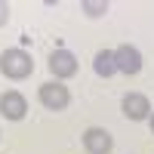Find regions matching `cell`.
<instances>
[{"mask_svg":"<svg viewBox=\"0 0 154 154\" xmlns=\"http://www.w3.org/2000/svg\"><path fill=\"white\" fill-rule=\"evenodd\" d=\"M0 74L9 77V80H25V77L34 74V59L31 53L12 46V49H3L0 53Z\"/></svg>","mask_w":154,"mask_h":154,"instance_id":"1","label":"cell"},{"mask_svg":"<svg viewBox=\"0 0 154 154\" xmlns=\"http://www.w3.org/2000/svg\"><path fill=\"white\" fill-rule=\"evenodd\" d=\"M37 99H40V105L49 108V111H65V108L71 105V93H68V86L62 83V80H46V83H40Z\"/></svg>","mask_w":154,"mask_h":154,"instance_id":"2","label":"cell"},{"mask_svg":"<svg viewBox=\"0 0 154 154\" xmlns=\"http://www.w3.org/2000/svg\"><path fill=\"white\" fill-rule=\"evenodd\" d=\"M114 62H117V71L126 74V77H133L142 71V53L133 46V43H120L117 49H114Z\"/></svg>","mask_w":154,"mask_h":154,"instance_id":"3","label":"cell"},{"mask_svg":"<svg viewBox=\"0 0 154 154\" xmlns=\"http://www.w3.org/2000/svg\"><path fill=\"white\" fill-rule=\"evenodd\" d=\"M25 114H28V99H25L19 89H6V93L0 96V117L22 120Z\"/></svg>","mask_w":154,"mask_h":154,"instance_id":"4","label":"cell"},{"mask_svg":"<svg viewBox=\"0 0 154 154\" xmlns=\"http://www.w3.org/2000/svg\"><path fill=\"white\" fill-rule=\"evenodd\" d=\"M49 71H53L56 80H68V77L77 74V56L71 49H56L49 56Z\"/></svg>","mask_w":154,"mask_h":154,"instance_id":"5","label":"cell"},{"mask_svg":"<svg viewBox=\"0 0 154 154\" xmlns=\"http://www.w3.org/2000/svg\"><path fill=\"white\" fill-rule=\"evenodd\" d=\"M120 108H123L126 120H148L151 117V102L142 93H126L123 102H120Z\"/></svg>","mask_w":154,"mask_h":154,"instance_id":"6","label":"cell"},{"mask_svg":"<svg viewBox=\"0 0 154 154\" xmlns=\"http://www.w3.org/2000/svg\"><path fill=\"white\" fill-rule=\"evenodd\" d=\"M83 148H86V154H111L114 139H111L108 130H102V126H89L83 133Z\"/></svg>","mask_w":154,"mask_h":154,"instance_id":"7","label":"cell"},{"mask_svg":"<svg viewBox=\"0 0 154 154\" xmlns=\"http://www.w3.org/2000/svg\"><path fill=\"white\" fill-rule=\"evenodd\" d=\"M93 71L99 74V77H114L117 74V62H114V49H99L96 53V59H93Z\"/></svg>","mask_w":154,"mask_h":154,"instance_id":"8","label":"cell"},{"mask_svg":"<svg viewBox=\"0 0 154 154\" xmlns=\"http://www.w3.org/2000/svg\"><path fill=\"white\" fill-rule=\"evenodd\" d=\"M80 6H83V12H86L89 19H102L108 12V0H83Z\"/></svg>","mask_w":154,"mask_h":154,"instance_id":"9","label":"cell"},{"mask_svg":"<svg viewBox=\"0 0 154 154\" xmlns=\"http://www.w3.org/2000/svg\"><path fill=\"white\" fill-rule=\"evenodd\" d=\"M6 22H9V3H6V0H0V28H3Z\"/></svg>","mask_w":154,"mask_h":154,"instance_id":"10","label":"cell"},{"mask_svg":"<svg viewBox=\"0 0 154 154\" xmlns=\"http://www.w3.org/2000/svg\"><path fill=\"white\" fill-rule=\"evenodd\" d=\"M148 123H151V133H154V114H151V117H148Z\"/></svg>","mask_w":154,"mask_h":154,"instance_id":"11","label":"cell"}]
</instances>
